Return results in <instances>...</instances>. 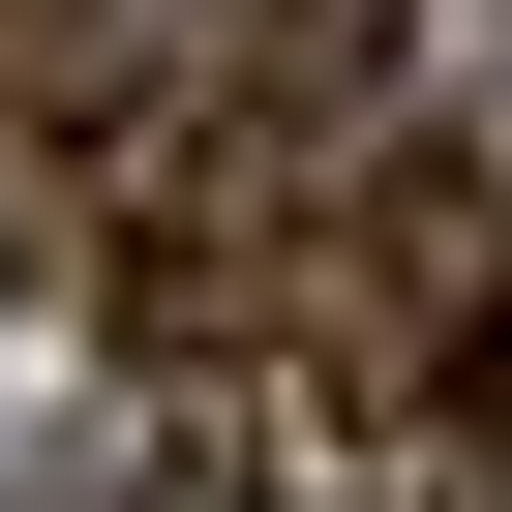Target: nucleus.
Segmentation results:
<instances>
[{
  "label": "nucleus",
  "instance_id": "nucleus-1",
  "mask_svg": "<svg viewBox=\"0 0 512 512\" xmlns=\"http://www.w3.org/2000/svg\"><path fill=\"white\" fill-rule=\"evenodd\" d=\"M241 31V0H0V241H91V151Z\"/></svg>",
  "mask_w": 512,
  "mask_h": 512
},
{
  "label": "nucleus",
  "instance_id": "nucleus-2",
  "mask_svg": "<svg viewBox=\"0 0 512 512\" xmlns=\"http://www.w3.org/2000/svg\"><path fill=\"white\" fill-rule=\"evenodd\" d=\"M452 452H512V241H482V362H452Z\"/></svg>",
  "mask_w": 512,
  "mask_h": 512
}]
</instances>
